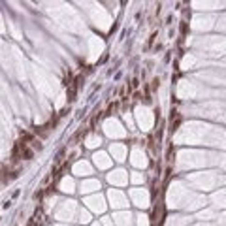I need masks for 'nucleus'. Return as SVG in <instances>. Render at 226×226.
<instances>
[{"mask_svg": "<svg viewBox=\"0 0 226 226\" xmlns=\"http://www.w3.org/2000/svg\"><path fill=\"white\" fill-rule=\"evenodd\" d=\"M79 81H81V75L74 79V83L70 85V91H68V102H74L75 100V94H77V87H79Z\"/></svg>", "mask_w": 226, "mask_h": 226, "instance_id": "nucleus-1", "label": "nucleus"}, {"mask_svg": "<svg viewBox=\"0 0 226 226\" xmlns=\"http://www.w3.org/2000/svg\"><path fill=\"white\" fill-rule=\"evenodd\" d=\"M181 32H183V34L187 32V23H183V25H181Z\"/></svg>", "mask_w": 226, "mask_h": 226, "instance_id": "nucleus-4", "label": "nucleus"}, {"mask_svg": "<svg viewBox=\"0 0 226 226\" xmlns=\"http://www.w3.org/2000/svg\"><path fill=\"white\" fill-rule=\"evenodd\" d=\"M115 111H117V104H111L109 107H107V113H106V115H113Z\"/></svg>", "mask_w": 226, "mask_h": 226, "instance_id": "nucleus-3", "label": "nucleus"}, {"mask_svg": "<svg viewBox=\"0 0 226 226\" xmlns=\"http://www.w3.org/2000/svg\"><path fill=\"white\" fill-rule=\"evenodd\" d=\"M19 158H21V143H15L13 153H12V162H17Z\"/></svg>", "mask_w": 226, "mask_h": 226, "instance_id": "nucleus-2", "label": "nucleus"}]
</instances>
